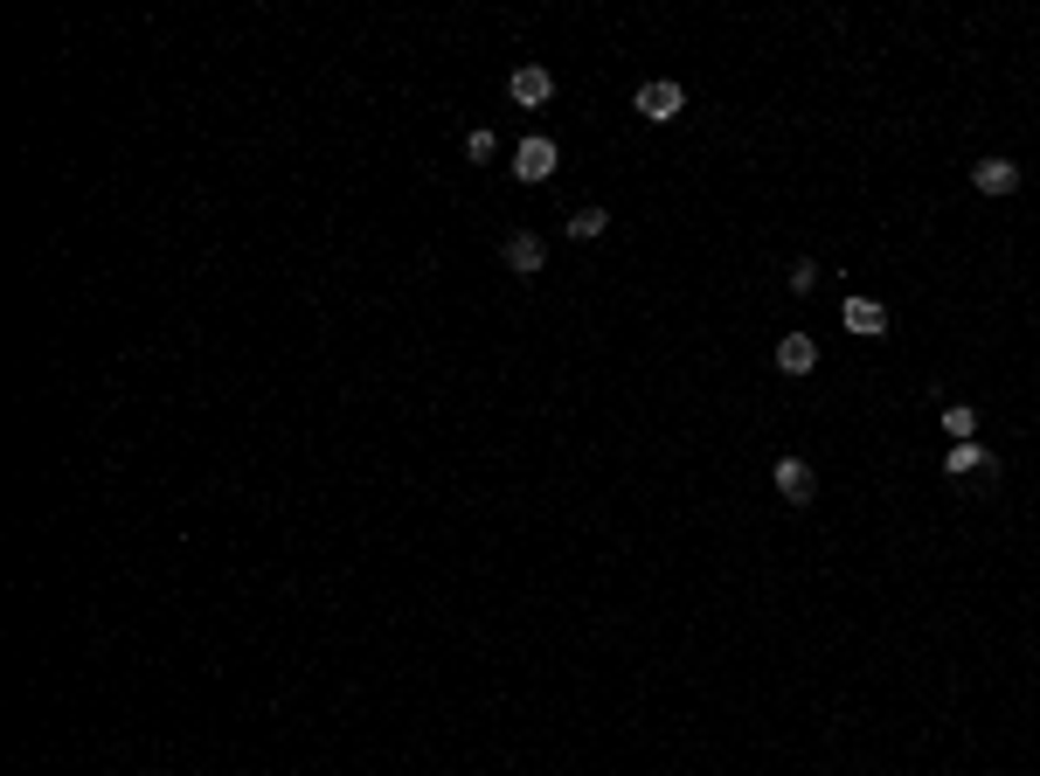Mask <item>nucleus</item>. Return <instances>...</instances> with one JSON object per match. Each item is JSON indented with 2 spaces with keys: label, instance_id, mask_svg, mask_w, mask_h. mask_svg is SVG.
I'll return each instance as SVG.
<instances>
[{
  "label": "nucleus",
  "instance_id": "obj_1",
  "mask_svg": "<svg viewBox=\"0 0 1040 776\" xmlns=\"http://www.w3.org/2000/svg\"><path fill=\"white\" fill-rule=\"evenodd\" d=\"M638 119H652V125H673L680 111H687V90H680L673 77H652V84H638Z\"/></svg>",
  "mask_w": 1040,
  "mask_h": 776
},
{
  "label": "nucleus",
  "instance_id": "obj_2",
  "mask_svg": "<svg viewBox=\"0 0 1040 776\" xmlns=\"http://www.w3.org/2000/svg\"><path fill=\"white\" fill-rule=\"evenodd\" d=\"M555 167H562V153H555V139H521V153H514V174H521L527 187L555 181Z\"/></svg>",
  "mask_w": 1040,
  "mask_h": 776
},
{
  "label": "nucleus",
  "instance_id": "obj_3",
  "mask_svg": "<svg viewBox=\"0 0 1040 776\" xmlns=\"http://www.w3.org/2000/svg\"><path fill=\"white\" fill-rule=\"evenodd\" d=\"M500 257H506V271H514V278H541V257H548V250H541V236H535V230H514Z\"/></svg>",
  "mask_w": 1040,
  "mask_h": 776
},
{
  "label": "nucleus",
  "instance_id": "obj_4",
  "mask_svg": "<svg viewBox=\"0 0 1040 776\" xmlns=\"http://www.w3.org/2000/svg\"><path fill=\"white\" fill-rule=\"evenodd\" d=\"M506 90H514V104H548V98H555V70H541V63H521Z\"/></svg>",
  "mask_w": 1040,
  "mask_h": 776
},
{
  "label": "nucleus",
  "instance_id": "obj_5",
  "mask_svg": "<svg viewBox=\"0 0 1040 776\" xmlns=\"http://www.w3.org/2000/svg\"><path fill=\"white\" fill-rule=\"evenodd\" d=\"M778 368L784 374H811V368H819V340H811V333H784L778 340Z\"/></svg>",
  "mask_w": 1040,
  "mask_h": 776
},
{
  "label": "nucleus",
  "instance_id": "obj_6",
  "mask_svg": "<svg viewBox=\"0 0 1040 776\" xmlns=\"http://www.w3.org/2000/svg\"><path fill=\"white\" fill-rule=\"evenodd\" d=\"M778 492H784L791 506H805L811 492H819V471H811L805 458H784V465H778Z\"/></svg>",
  "mask_w": 1040,
  "mask_h": 776
},
{
  "label": "nucleus",
  "instance_id": "obj_7",
  "mask_svg": "<svg viewBox=\"0 0 1040 776\" xmlns=\"http://www.w3.org/2000/svg\"><path fill=\"white\" fill-rule=\"evenodd\" d=\"M971 187H978V195H1013V187H1019V167H1013V160H978V167H971Z\"/></svg>",
  "mask_w": 1040,
  "mask_h": 776
},
{
  "label": "nucleus",
  "instance_id": "obj_8",
  "mask_svg": "<svg viewBox=\"0 0 1040 776\" xmlns=\"http://www.w3.org/2000/svg\"><path fill=\"white\" fill-rule=\"evenodd\" d=\"M846 327H854V333H867V340H881V333H888V312H881V298H846Z\"/></svg>",
  "mask_w": 1040,
  "mask_h": 776
},
{
  "label": "nucleus",
  "instance_id": "obj_9",
  "mask_svg": "<svg viewBox=\"0 0 1040 776\" xmlns=\"http://www.w3.org/2000/svg\"><path fill=\"white\" fill-rule=\"evenodd\" d=\"M603 230H611V215H603V208H576V215H570V236H576V243H597Z\"/></svg>",
  "mask_w": 1040,
  "mask_h": 776
},
{
  "label": "nucleus",
  "instance_id": "obj_10",
  "mask_svg": "<svg viewBox=\"0 0 1040 776\" xmlns=\"http://www.w3.org/2000/svg\"><path fill=\"white\" fill-rule=\"evenodd\" d=\"M943 430H951L957 444H971V438H978V416L964 409V403H951V409H943Z\"/></svg>",
  "mask_w": 1040,
  "mask_h": 776
},
{
  "label": "nucleus",
  "instance_id": "obj_11",
  "mask_svg": "<svg viewBox=\"0 0 1040 776\" xmlns=\"http://www.w3.org/2000/svg\"><path fill=\"white\" fill-rule=\"evenodd\" d=\"M943 465H951V471H992V458L978 444H951V458H943Z\"/></svg>",
  "mask_w": 1040,
  "mask_h": 776
},
{
  "label": "nucleus",
  "instance_id": "obj_12",
  "mask_svg": "<svg viewBox=\"0 0 1040 776\" xmlns=\"http://www.w3.org/2000/svg\"><path fill=\"white\" fill-rule=\"evenodd\" d=\"M791 292H798V298L819 292V263H791Z\"/></svg>",
  "mask_w": 1040,
  "mask_h": 776
}]
</instances>
